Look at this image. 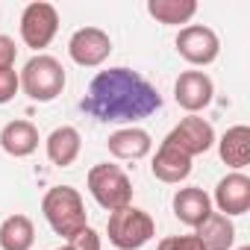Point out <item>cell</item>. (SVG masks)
<instances>
[{
  "label": "cell",
  "instance_id": "obj_26",
  "mask_svg": "<svg viewBox=\"0 0 250 250\" xmlns=\"http://www.w3.org/2000/svg\"><path fill=\"white\" fill-rule=\"evenodd\" d=\"M238 250H250V247H247V244H244V247H238Z\"/></svg>",
  "mask_w": 250,
  "mask_h": 250
},
{
  "label": "cell",
  "instance_id": "obj_25",
  "mask_svg": "<svg viewBox=\"0 0 250 250\" xmlns=\"http://www.w3.org/2000/svg\"><path fill=\"white\" fill-rule=\"evenodd\" d=\"M59 250H71V247H68V244H62V247H59Z\"/></svg>",
  "mask_w": 250,
  "mask_h": 250
},
{
  "label": "cell",
  "instance_id": "obj_8",
  "mask_svg": "<svg viewBox=\"0 0 250 250\" xmlns=\"http://www.w3.org/2000/svg\"><path fill=\"white\" fill-rule=\"evenodd\" d=\"M68 53H71V59H74L77 65H83V68H97V65H103V62L109 59V53H112V39H109V33H103L100 27H83V30H77V33L71 36Z\"/></svg>",
  "mask_w": 250,
  "mask_h": 250
},
{
  "label": "cell",
  "instance_id": "obj_3",
  "mask_svg": "<svg viewBox=\"0 0 250 250\" xmlns=\"http://www.w3.org/2000/svg\"><path fill=\"white\" fill-rule=\"evenodd\" d=\"M18 83L24 88V94L36 103H50L62 94L65 88V68L59 59L47 56V53H36L24 71L18 74Z\"/></svg>",
  "mask_w": 250,
  "mask_h": 250
},
{
  "label": "cell",
  "instance_id": "obj_2",
  "mask_svg": "<svg viewBox=\"0 0 250 250\" xmlns=\"http://www.w3.org/2000/svg\"><path fill=\"white\" fill-rule=\"evenodd\" d=\"M42 212H44L50 229L56 235H62L65 241H71L77 232H83L88 227L85 203H83L80 191L71 186H53L42 200Z\"/></svg>",
  "mask_w": 250,
  "mask_h": 250
},
{
  "label": "cell",
  "instance_id": "obj_20",
  "mask_svg": "<svg viewBox=\"0 0 250 250\" xmlns=\"http://www.w3.org/2000/svg\"><path fill=\"white\" fill-rule=\"evenodd\" d=\"M147 15L165 27L188 24L197 15V3L194 0H147Z\"/></svg>",
  "mask_w": 250,
  "mask_h": 250
},
{
  "label": "cell",
  "instance_id": "obj_22",
  "mask_svg": "<svg viewBox=\"0 0 250 250\" xmlns=\"http://www.w3.org/2000/svg\"><path fill=\"white\" fill-rule=\"evenodd\" d=\"M156 250H206L197 235H168L156 244Z\"/></svg>",
  "mask_w": 250,
  "mask_h": 250
},
{
  "label": "cell",
  "instance_id": "obj_9",
  "mask_svg": "<svg viewBox=\"0 0 250 250\" xmlns=\"http://www.w3.org/2000/svg\"><path fill=\"white\" fill-rule=\"evenodd\" d=\"M165 142H171L174 147H180L186 156L194 159V156L206 153V150L215 145V130H212L209 121H203V118H197V115H188V118H183L177 127L168 133Z\"/></svg>",
  "mask_w": 250,
  "mask_h": 250
},
{
  "label": "cell",
  "instance_id": "obj_15",
  "mask_svg": "<svg viewBox=\"0 0 250 250\" xmlns=\"http://www.w3.org/2000/svg\"><path fill=\"white\" fill-rule=\"evenodd\" d=\"M0 147H3L9 156L24 159L30 153H36L39 147V130L30 121H9L3 130H0Z\"/></svg>",
  "mask_w": 250,
  "mask_h": 250
},
{
  "label": "cell",
  "instance_id": "obj_10",
  "mask_svg": "<svg viewBox=\"0 0 250 250\" xmlns=\"http://www.w3.org/2000/svg\"><path fill=\"white\" fill-rule=\"evenodd\" d=\"M212 94H215V85H212V77L203 74V71H183L174 83V100L186 109V112H200L212 103Z\"/></svg>",
  "mask_w": 250,
  "mask_h": 250
},
{
  "label": "cell",
  "instance_id": "obj_14",
  "mask_svg": "<svg viewBox=\"0 0 250 250\" xmlns=\"http://www.w3.org/2000/svg\"><path fill=\"white\" fill-rule=\"evenodd\" d=\"M106 147L115 159H145L153 147V139L142 127H124L106 139Z\"/></svg>",
  "mask_w": 250,
  "mask_h": 250
},
{
  "label": "cell",
  "instance_id": "obj_12",
  "mask_svg": "<svg viewBox=\"0 0 250 250\" xmlns=\"http://www.w3.org/2000/svg\"><path fill=\"white\" fill-rule=\"evenodd\" d=\"M153 177L159 183H168V186H177L183 180H188L191 174V156H186L180 147H174L171 142H162L156 156H153V165H150Z\"/></svg>",
  "mask_w": 250,
  "mask_h": 250
},
{
  "label": "cell",
  "instance_id": "obj_1",
  "mask_svg": "<svg viewBox=\"0 0 250 250\" xmlns=\"http://www.w3.org/2000/svg\"><path fill=\"white\" fill-rule=\"evenodd\" d=\"M80 109L103 124H136L162 109V94L139 71L109 68L88 83Z\"/></svg>",
  "mask_w": 250,
  "mask_h": 250
},
{
  "label": "cell",
  "instance_id": "obj_7",
  "mask_svg": "<svg viewBox=\"0 0 250 250\" xmlns=\"http://www.w3.org/2000/svg\"><path fill=\"white\" fill-rule=\"evenodd\" d=\"M177 53L191 65H212L221 53V42H218L212 27L188 24L177 36Z\"/></svg>",
  "mask_w": 250,
  "mask_h": 250
},
{
  "label": "cell",
  "instance_id": "obj_23",
  "mask_svg": "<svg viewBox=\"0 0 250 250\" xmlns=\"http://www.w3.org/2000/svg\"><path fill=\"white\" fill-rule=\"evenodd\" d=\"M71 250H100V235L91 229V227H85L83 232H77L71 241H65Z\"/></svg>",
  "mask_w": 250,
  "mask_h": 250
},
{
  "label": "cell",
  "instance_id": "obj_17",
  "mask_svg": "<svg viewBox=\"0 0 250 250\" xmlns=\"http://www.w3.org/2000/svg\"><path fill=\"white\" fill-rule=\"evenodd\" d=\"M218 153L232 171H241L250 162V127H244V124L229 127L218 142Z\"/></svg>",
  "mask_w": 250,
  "mask_h": 250
},
{
  "label": "cell",
  "instance_id": "obj_4",
  "mask_svg": "<svg viewBox=\"0 0 250 250\" xmlns=\"http://www.w3.org/2000/svg\"><path fill=\"white\" fill-rule=\"evenodd\" d=\"M106 232H109V241L118 250H139L156 235V224L145 209L130 203V206L118 209V212H109Z\"/></svg>",
  "mask_w": 250,
  "mask_h": 250
},
{
  "label": "cell",
  "instance_id": "obj_13",
  "mask_svg": "<svg viewBox=\"0 0 250 250\" xmlns=\"http://www.w3.org/2000/svg\"><path fill=\"white\" fill-rule=\"evenodd\" d=\"M174 215L180 224L197 229L209 215H212V197L203 191V188H180L174 194Z\"/></svg>",
  "mask_w": 250,
  "mask_h": 250
},
{
  "label": "cell",
  "instance_id": "obj_11",
  "mask_svg": "<svg viewBox=\"0 0 250 250\" xmlns=\"http://www.w3.org/2000/svg\"><path fill=\"white\" fill-rule=\"evenodd\" d=\"M215 206L221 215L235 218L244 215L250 209V177H244L241 171L227 174L218 186H215Z\"/></svg>",
  "mask_w": 250,
  "mask_h": 250
},
{
  "label": "cell",
  "instance_id": "obj_6",
  "mask_svg": "<svg viewBox=\"0 0 250 250\" xmlns=\"http://www.w3.org/2000/svg\"><path fill=\"white\" fill-rule=\"evenodd\" d=\"M59 30V12L53 3H44V0H36L30 3L21 15V42L33 50H44Z\"/></svg>",
  "mask_w": 250,
  "mask_h": 250
},
{
  "label": "cell",
  "instance_id": "obj_24",
  "mask_svg": "<svg viewBox=\"0 0 250 250\" xmlns=\"http://www.w3.org/2000/svg\"><path fill=\"white\" fill-rule=\"evenodd\" d=\"M18 56V47L9 36H0V68H12Z\"/></svg>",
  "mask_w": 250,
  "mask_h": 250
},
{
  "label": "cell",
  "instance_id": "obj_21",
  "mask_svg": "<svg viewBox=\"0 0 250 250\" xmlns=\"http://www.w3.org/2000/svg\"><path fill=\"white\" fill-rule=\"evenodd\" d=\"M21 83H18V71L15 68H0V106L9 103L18 94Z\"/></svg>",
  "mask_w": 250,
  "mask_h": 250
},
{
  "label": "cell",
  "instance_id": "obj_16",
  "mask_svg": "<svg viewBox=\"0 0 250 250\" xmlns=\"http://www.w3.org/2000/svg\"><path fill=\"white\" fill-rule=\"evenodd\" d=\"M44 147H47V159H50L53 165L68 168V165L77 162L80 147H83V139H80L77 127H56V130L47 136Z\"/></svg>",
  "mask_w": 250,
  "mask_h": 250
},
{
  "label": "cell",
  "instance_id": "obj_5",
  "mask_svg": "<svg viewBox=\"0 0 250 250\" xmlns=\"http://www.w3.org/2000/svg\"><path fill=\"white\" fill-rule=\"evenodd\" d=\"M85 183H88V191L97 200V206H103L106 212H118L133 203V183L118 165H109V162L94 165L88 171Z\"/></svg>",
  "mask_w": 250,
  "mask_h": 250
},
{
  "label": "cell",
  "instance_id": "obj_19",
  "mask_svg": "<svg viewBox=\"0 0 250 250\" xmlns=\"http://www.w3.org/2000/svg\"><path fill=\"white\" fill-rule=\"evenodd\" d=\"M36 227L27 215H9L0 224V247L3 250H33Z\"/></svg>",
  "mask_w": 250,
  "mask_h": 250
},
{
  "label": "cell",
  "instance_id": "obj_18",
  "mask_svg": "<svg viewBox=\"0 0 250 250\" xmlns=\"http://www.w3.org/2000/svg\"><path fill=\"white\" fill-rule=\"evenodd\" d=\"M194 235L200 238V244H203L206 250H229L232 241H235V227H232V221H229L227 215L212 212V215L197 227Z\"/></svg>",
  "mask_w": 250,
  "mask_h": 250
}]
</instances>
